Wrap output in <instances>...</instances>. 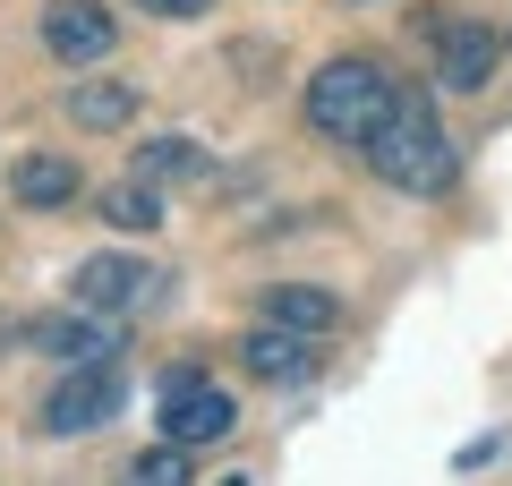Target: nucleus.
<instances>
[{"instance_id": "obj_15", "label": "nucleus", "mask_w": 512, "mask_h": 486, "mask_svg": "<svg viewBox=\"0 0 512 486\" xmlns=\"http://www.w3.org/2000/svg\"><path fill=\"white\" fill-rule=\"evenodd\" d=\"M120 486H188V444H154V452H137V461H128V478Z\"/></svg>"}, {"instance_id": "obj_18", "label": "nucleus", "mask_w": 512, "mask_h": 486, "mask_svg": "<svg viewBox=\"0 0 512 486\" xmlns=\"http://www.w3.org/2000/svg\"><path fill=\"white\" fill-rule=\"evenodd\" d=\"M342 9H367V0H342Z\"/></svg>"}, {"instance_id": "obj_17", "label": "nucleus", "mask_w": 512, "mask_h": 486, "mask_svg": "<svg viewBox=\"0 0 512 486\" xmlns=\"http://www.w3.org/2000/svg\"><path fill=\"white\" fill-rule=\"evenodd\" d=\"M188 384H205V367H197V359H171V367H163V393H188Z\"/></svg>"}, {"instance_id": "obj_14", "label": "nucleus", "mask_w": 512, "mask_h": 486, "mask_svg": "<svg viewBox=\"0 0 512 486\" xmlns=\"http://www.w3.org/2000/svg\"><path fill=\"white\" fill-rule=\"evenodd\" d=\"M137 171H146V180H205V154L188 137H146L137 145Z\"/></svg>"}, {"instance_id": "obj_9", "label": "nucleus", "mask_w": 512, "mask_h": 486, "mask_svg": "<svg viewBox=\"0 0 512 486\" xmlns=\"http://www.w3.org/2000/svg\"><path fill=\"white\" fill-rule=\"evenodd\" d=\"M239 427V410H231V393H214V384H188V393H163V435L171 444H222V435Z\"/></svg>"}, {"instance_id": "obj_5", "label": "nucleus", "mask_w": 512, "mask_h": 486, "mask_svg": "<svg viewBox=\"0 0 512 486\" xmlns=\"http://www.w3.org/2000/svg\"><path fill=\"white\" fill-rule=\"evenodd\" d=\"M111 410H120V367H69L43 393V427L52 435H94Z\"/></svg>"}, {"instance_id": "obj_16", "label": "nucleus", "mask_w": 512, "mask_h": 486, "mask_svg": "<svg viewBox=\"0 0 512 486\" xmlns=\"http://www.w3.org/2000/svg\"><path fill=\"white\" fill-rule=\"evenodd\" d=\"M137 9H146V18H205L214 0H137Z\"/></svg>"}, {"instance_id": "obj_6", "label": "nucleus", "mask_w": 512, "mask_h": 486, "mask_svg": "<svg viewBox=\"0 0 512 486\" xmlns=\"http://www.w3.org/2000/svg\"><path fill=\"white\" fill-rule=\"evenodd\" d=\"M495 52H504V35H495V26L444 18V35H436V77H444L453 94H487V77H495Z\"/></svg>"}, {"instance_id": "obj_13", "label": "nucleus", "mask_w": 512, "mask_h": 486, "mask_svg": "<svg viewBox=\"0 0 512 486\" xmlns=\"http://www.w3.org/2000/svg\"><path fill=\"white\" fill-rule=\"evenodd\" d=\"M103 222L111 231H154V222H163V197H154L146 171H128L120 188H103Z\"/></svg>"}, {"instance_id": "obj_12", "label": "nucleus", "mask_w": 512, "mask_h": 486, "mask_svg": "<svg viewBox=\"0 0 512 486\" xmlns=\"http://www.w3.org/2000/svg\"><path fill=\"white\" fill-rule=\"evenodd\" d=\"M256 316L316 342V333H333V324H342V299H333V290H316V282H274V290H256Z\"/></svg>"}, {"instance_id": "obj_7", "label": "nucleus", "mask_w": 512, "mask_h": 486, "mask_svg": "<svg viewBox=\"0 0 512 486\" xmlns=\"http://www.w3.org/2000/svg\"><path fill=\"white\" fill-rule=\"evenodd\" d=\"M111 43H120V26H111L103 0H52L43 9V52L52 60H103Z\"/></svg>"}, {"instance_id": "obj_1", "label": "nucleus", "mask_w": 512, "mask_h": 486, "mask_svg": "<svg viewBox=\"0 0 512 486\" xmlns=\"http://www.w3.org/2000/svg\"><path fill=\"white\" fill-rule=\"evenodd\" d=\"M367 162H376L384 188H402V197H444V188L461 180V154L444 145L436 128V103L427 94H393V111H384V128L367 137Z\"/></svg>"}, {"instance_id": "obj_3", "label": "nucleus", "mask_w": 512, "mask_h": 486, "mask_svg": "<svg viewBox=\"0 0 512 486\" xmlns=\"http://www.w3.org/2000/svg\"><path fill=\"white\" fill-rule=\"evenodd\" d=\"M146 290H154V265L128 256V248H103V256H86L69 273V307H94V316H128Z\"/></svg>"}, {"instance_id": "obj_10", "label": "nucleus", "mask_w": 512, "mask_h": 486, "mask_svg": "<svg viewBox=\"0 0 512 486\" xmlns=\"http://www.w3.org/2000/svg\"><path fill=\"white\" fill-rule=\"evenodd\" d=\"M239 367H248L256 384H308V376H316V350H308V333H282V324H256L248 342H239Z\"/></svg>"}, {"instance_id": "obj_8", "label": "nucleus", "mask_w": 512, "mask_h": 486, "mask_svg": "<svg viewBox=\"0 0 512 486\" xmlns=\"http://www.w3.org/2000/svg\"><path fill=\"white\" fill-rule=\"evenodd\" d=\"M9 197H18L26 214H60V205L86 197V171H77L69 154H18L9 162Z\"/></svg>"}, {"instance_id": "obj_11", "label": "nucleus", "mask_w": 512, "mask_h": 486, "mask_svg": "<svg viewBox=\"0 0 512 486\" xmlns=\"http://www.w3.org/2000/svg\"><path fill=\"white\" fill-rule=\"evenodd\" d=\"M137 103H146V94H137V86H120V77H77V86L60 94V111H69V120L86 128V137H120V128L137 120Z\"/></svg>"}, {"instance_id": "obj_4", "label": "nucleus", "mask_w": 512, "mask_h": 486, "mask_svg": "<svg viewBox=\"0 0 512 486\" xmlns=\"http://www.w3.org/2000/svg\"><path fill=\"white\" fill-rule=\"evenodd\" d=\"M35 342L52 350L60 367H120L128 359V324L120 316H94V307H69V316L35 324Z\"/></svg>"}, {"instance_id": "obj_2", "label": "nucleus", "mask_w": 512, "mask_h": 486, "mask_svg": "<svg viewBox=\"0 0 512 486\" xmlns=\"http://www.w3.org/2000/svg\"><path fill=\"white\" fill-rule=\"evenodd\" d=\"M393 69L384 60H367V52H342V60H325V69L308 77V128L316 137H333V145H367L384 128V111H393Z\"/></svg>"}]
</instances>
